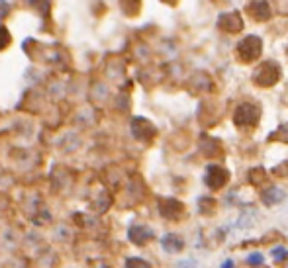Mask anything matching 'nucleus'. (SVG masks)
<instances>
[{
  "label": "nucleus",
  "mask_w": 288,
  "mask_h": 268,
  "mask_svg": "<svg viewBox=\"0 0 288 268\" xmlns=\"http://www.w3.org/2000/svg\"><path fill=\"white\" fill-rule=\"evenodd\" d=\"M163 2H167V4H175L177 0H163Z\"/></svg>",
  "instance_id": "obj_4"
},
{
  "label": "nucleus",
  "mask_w": 288,
  "mask_h": 268,
  "mask_svg": "<svg viewBox=\"0 0 288 268\" xmlns=\"http://www.w3.org/2000/svg\"><path fill=\"white\" fill-rule=\"evenodd\" d=\"M278 67H276V63H271V61H267V63H263L261 67H259L257 75L253 76L255 80H257L259 84H274V80L278 78Z\"/></svg>",
  "instance_id": "obj_2"
},
{
  "label": "nucleus",
  "mask_w": 288,
  "mask_h": 268,
  "mask_svg": "<svg viewBox=\"0 0 288 268\" xmlns=\"http://www.w3.org/2000/svg\"><path fill=\"white\" fill-rule=\"evenodd\" d=\"M249 14H251V18H255L257 22H265V20H269V16H271V6H269V2H265V0L251 2V4H249Z\"/></svg>",
  "instance_id": "obj_3"
},
{
  "label": "nucleus",
  "mask_w": 288,
  "mask_h": 268,
  "mask_svg": "<svg viewBox=\"0 0 288 268\" xmlns=\"http://www.w3.org/2000/svg\"><path fill=\"white\" fill-rule=\"evenodd\" d=\"M261 55V39L257 35H247L237 45V57L243 63H253Z\"/></svg>",
  "instance_id": "obj_1"
}]
</instances>
